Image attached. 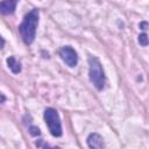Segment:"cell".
Masks as SVG:
<instances>
[{
	"label": "cell",
	"mask_w": 149,
	"mask_h": 149,
	"mask_svg": "<svg viewBox=\"0 0 149 149\" xmlns=\"http://www.w3.org/2000/svg\"><path fill=\"white\" fill-rule=\"evenodd\" d=\"M37 24H38V9H31L28 14H26L23 21L19 26L20 35L26 44L33 43L36 35Z\"/></svg>",
	"instance_id": "cell-1"
},
{
	"label": "cell",
	"mask_w": 149,
	"mask_h": 149,
	"mask_svg": "<svg viewBox=\"0 0 149 149\" xmlns=\"http://www.w3.org/2000/svg\"><path fill=\"white\" fill-rule=\"evenodd\" d=\"M88 77L97 90L101 91L105 86V73L99 59L94 56L88 57Z\"/></svg>",
	"instance_id": "cell-2"
},
{
	"label": "cell",
	"mask_w": 149,
	"mask_h": 149,
	"mask_svg": "<svg viewBox=\"0 0 149 149\" xmlns=\"http://www.w3.org/2000/svg\"><path fill=\"white\" fill-rule=\"evenodd\" d=\"M44 120L48 125V128L52 136H61L62 135V126H61V119L56 109L54 108H45L44 111Z\"/></svg>",
	"instance_id": "cell-3"
},
{
	"label": "cell",
	"mask_w": 149,
	"mask_h": 149,
	"mask_svg": "<svg viewBox=\"0 0 149 149\" xmlns=\"http://www.w3.org/2000/svg\"><path fill=\"white\" fill-rule=\"evenodd\" d=\"M59 56H61V58L63 59V62H64L66 65L71 66V68L76 66L77 63H78V55H77L76 50H74L73 48L69 47V45L63 47V48L59 50Z\"/></svg>",
	"instance_id": "cell-4"
},
{
	"label": "cell",
	"mask_w": 149,
	"mask_h": 149,
	"mask_svg": "<svg viewBox=\"0 0 149 149\" xmlns=\"http://www.w3.org/2000/svg\"><path fill=\"white\" fill-rule=\"evenodd\" d=\"M87 146H88L91 149H104L105 143H104L102 137H101L99 134L92 133V134H90L88 137H87Z\"/></svg>",
	"instance_id": "cell-5"
},
{
	"label": "cell",
	"mask_w": 149,
	"mask_h": 149,
	"mask_svg": "<svg viewBox=\"0 0 149 149\" xmlns=\"http://www.w3.org/2000/svg\"><path fill=\"white\" fill-rule=\"evenodd\" d=\"M17 5V1L15 0H7L0 2V14H13L15 10V7Z\"/></svg>",
	"instance_id": "cell-6"
},
{
	"label": "cell",
	"mask_w": 149,
	"mask_h": 149,
	"mask_svg": "<svg viewBox=\"0 0 149 149\" xmlns=\"http://www.w3.org/2000/svg\"><path fill=\"white\" fill-rule=\"evenodd\" d=\"M7 65L12 70L13 73H19L21 71V64H20V62L16 61V58L13 57V56H10V57L7 58Z\"/></svg>",
	"instance_id": "cell-7"
},
{
	"label": "cell",
	"mask_w": 149,
	"mask_h": 149,
	"mask_svg": "<svg viewBox=\"0 0 149 149\" xmlns=\"http://www.w3.org/2000/svg\"><path fill=\"white\" fill-rule=\"evenodd\" d=\"M139 42H140V44L143 45V47H146V45L148 44V36H147L146 33H143V34H141V35L139 36Z\"/></svg>",
	"instance_id": "cell-8"
},
{
	"label": "cell",
	"mask_w": 149,
	"mask_h": 149,
	"mask_svg": "<svg viewBox=\"0 0 149 149\" xmlns=\"http://www.w3.org/2000/svg\"><path fill=\"white\" fill-rule=\"evenodd\" d=\"M29 132H30V134L34 135V136L40 135V129H38L37 127H30V128H29Z\"/></svg>",
	"instance_id": "cell-9"
},
{
	"label": "cell",
	"mask_w": 149,
	"mask_h": 149,
	"mask_svg": "<svg viewBox=\"0 0 149 149\" xmlns=\"http://www.w3.org/2000/svg\"><path fill=\"white\" fill-rule=\"evenodd\" d=\"M42 149H59V148L58 147H50L49 144H44Z\"/></svg>",
	"instance_id": "cell-10"
},
{
	"label": "cell",
	"mask_w": 149,
	"mask_h": 149,
	"mask_svg": "<svg viewBox=\"0 0 149 149\" xmlns=\"http://www.w3.org/2000/svg\"><path fill=\"white\" fill-rule=\"evenodd\" d=\"M5 100H6V97L0 92V104H2V102H5Z\"/></svg>",
	"instance_id": "cell-11"
},
{
	"label": "cell",
	"mask_w": 149,
	"mask_h": 149,
	"mask_svg": "<svg viewBox=\"0 0 149 149\" xmlns=\"http://www.w3.org/2000/svg\"><path fill=\"white\" fill-rule=\"evenodd\" d=\"M3 45H5V40L0 36V49H2V48H3Z\"/></svg>",
	"instance_id": "cell-12"
},
{
	"label": "cell",
	"mask_w": 149,
	"mask_h": 149,
	"mask_svg": "<svg viewBox=\"0 0 149 149\" xmlns=\"http://www.w3.org/2000/svg\"><path fill=\"white\" fill-rule=\"evenodd\" d=\"M140 27H141V29L146 30V29H147V22H142V23L140 24Z\"/></svg>",
	"instance_id": "cell-13"
}]
</instances>
